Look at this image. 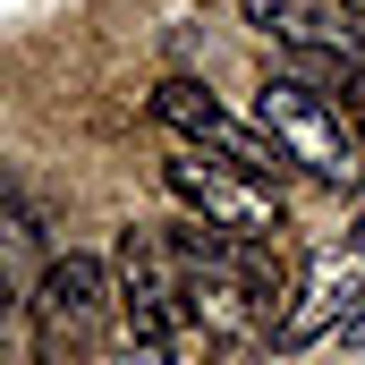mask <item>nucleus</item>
I'll return each instance as SVG.
<instances>
[{
    "label": "nucleus",
    "mask_w": 365,
    "mask_h": 365,
    "mask_svg": "<svg viewBox=\"0 0 365 365\" xmlns=\"http://www.w3.org/2000/svg\"><path fill=\"white\" fill-rule=\"evenodd\" d=\"M153 119H162V128H179L187 145H204L212 162H230V170L264 179V187H280V170H289L272 136H264V128H247V119H230V110L195 86V77H162V86H153Z\"/></svg>",
    "instance_id": "obj_4"
},
{
    "label": "nucleus",
    "mask_w": 365,
    "mask_h": 365,
    "mask_svg": "<svg viewBox=\"0 0 365 365\" xmlns=\"http://www.w3.org/2000/svg\"><path fill=\"white\" fill-rule=\"evenodd\" d=\"M340 340H357V349H365V306L349 314V323H340Z\"/></svg>",
    "instance_id": "obj_11"
},
{
    "label": "nucleus",
    "mask_w": 365,
    "mask_h": 365,
    "mask_svg": "<svg viewBox=\"0 0 365 365\" xmlns=\"http://www.w3.org/2000/svg\"><path fill=\"white\" fill-rule=\"evenodd\" d=\"M340 17H349V26H357V43H365V0H340Z\"/></svg>",
    "instance_id": "obj_12"
},
{
    "label": "nucleus",
    "mask_w": 365,
    "mask_h": 365,
    "mask_svg": "<svg viewBox=\"0 0 365 365\" xmlns=\"http://www.w3.org/2000/svg\"><path fill=\"white\" fill-rule=\"evenodd\" d=\"M255 128L280 145L289 170H306V179H323V187H365V128L314 77H297V68L289 77H264L255 86Z\"/></svg>",
    "instance_id": "obj_2"
},
{
    "label": "nucleus",
    "mask_w": 365,
    "mask_h": 365,
    "mask_svg": "<svg viewBox=\"0 0 365 365\" xmlns=\"http://www.w3.org/2000/svg\"><path fill=\"white\" fill-rule=\"evenodd\" d=\"M357 247H365V230H357Z\"/></svg>",
    "instance_id": "obj_14"
},
{
    "label": "nucleus",
    "mask_w": 365,
    "mask_h": 365,
    "mask_svg": "<svg viewBox=\"0 0 365 365\" xmlns=\"http://www.w3.org/2000/svg\"><path fill=\"white\" fill-rule=\"evenodd\" d=\"M119 314L136 323V340H170L187 323V264H179V238L170 230H128L119 238Z\"/></svg>",
    "instance_id": "obj_6"
},
{
    "label": "nucleus",
    "mask_w": 365,
    "mask_h": 365,
    "mask_svg": "<svg viewBox=\"0 0 365 365\" xmlns=\"http://www.w3.org/2000/svg\"><path fill=\"white\" fill-rule=\"evenodd\" d=\"M0 247H34V212H26V195H17L9 170H0Z\"/></svg>",
    "instance_id": "obj_9"
},
{
    "label": "nucleus",
    "mask_w": 365,
    "mask_h": 365,
    "mask_svg": "<svg viewBox=\"0 0 365 365\" xmlns=\"http://www.w3.org/2000/svg\"><path fill=\"white\" fill-rule=\"evenodd\" d=\"M162 179H170V195H179L204 230H221V238H264V247H272V230H280V187L247 179V170H230V162H204V153L162 162Z\"/></svg>",
    "instance_id": "obj_5"
},
{
    "label": "nucleus",
    "mask_w": 365,
    "mask_h": 365,
    "mask_svg": "<svg viewBox=\"0 0 365 365\" xmlns=\"http://www.w3.org/2000/svg\"><path fill=\"white\" fill-rule=\"evenodd\" d=\"M9 323H17V297H9V280H0V331H9Z\"/></svg>",
    "instance_id": "obj_13"
},
{
    "label": "nucleus",
    "mask_w": 365,
    "mask_h": 365,
    "mask_svg": "<svg viewBox=\"0 0 365 365\" xmlns=\"http://www.w3.org/2000/svg\"><path fill=\"white\" fill-rule=\"evenodd\" d=\"M26 306H34V349H43V357H68V349H93V340H102L119 289H110V272H102L93 255H51Z\"/></svg>",
    "instance_id": "obj_3"
},
{
    "label": "nucleus",
    "mask_w": 365,
    "mask_h": 365,
    "mask_svg": "<svg viewBox=\"0 0 365 365\" xmlns=\"http://www.w3.org/2000/svg\"><path fill=\"white\" fill-rule=\"evenodd\" d=\"M119 365H170V340H136V349H128Z\"/></svg>",
    "instance_id": "obj_10"
},
{
    "label": "nucleus",
    "mask_w": 365,
    "mask_h": 365,
    "mask_svg": "<svg viewBox=\"0 0 365 365\" xmlns=\"http://www.w3.org/2000/svg\"><path fill=\"white\" fill-rule=\"evenodd\" d=\"M289 297H297V306L272 323V340H280V349H314L323 331H340V323L365 306V247H357V238H349V247H323Z\"/></svg>",
    "instance_id": "obj_8"
},
{
    "label": "nucleus",
    "mask_w": 365,
    "mask_h": 365,
    "mask_svg": "<svg viewBox=\"0 0 365 365\" xmlns=\"http://www.w3.org/2000/svg\"><path fill=\"white\" fill-rule=\"evenodd\" d=\"M187 264V323L212 340L272 331L289 314V272L264 255V238H221V230H170Z\"/></svg>",
    "instance_id": "obj_1"
},
{
    "label": "nucleus",
    "mask_w": 365,
    "mask_h": 365,
    "mask_svg": "<svg viewBox=\"0 0 365 365\" xmlns=\"http://www.w3.org/2000/svg\"><path fill=\"white\" fill-rule=\"evenodd\" d=\"M247 26L272 34L297 77H357V26L323 0H247Z\"/></svg>",
    "instance_id": "obj_7"
}]
</instances>
